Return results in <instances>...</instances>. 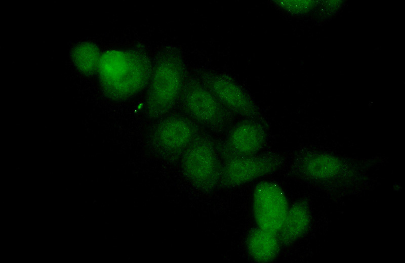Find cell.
I'll list each match as a JSON object with an SVG mask.
<instances>
[{"instance_id": "obj_1", "label": "cell", "mask_w": 405, "mask_h": 263, "mask_svg": "<svg viewBox=\"0 0 405 263\" xmlns=\"http://www.w3.org/2000/svg\"><path fill=\"white\" fill-rule=\"evenodd\" d=\"M152 64L149 55L141 47L105 52L98 67L103 91L115 101L132 98L148 85Z\"/></svg>"}, {"instance_id": "obj_2", "label": "cell", "mask_w": 405, "mask_h": 263, "mask_svg": "<svg viewBox=\"0 0 405 263\" xmlns=\"http://www.w3.org/2000/svg\"><path fill=\"white\" fill-rule=\"evenodd\" d=\"M187 76L181 50L173 45L165 46L156 54L148 84L145 111L148 117L166 116L178 102Z\"/></svg>"}, {"instance_id": "obj_3", "label": "cell", "mask_w": 405, "mask_h": 263, "mask_svg": "<svg viewBox=\"0 0 405 263\" xmlns=\"http://www.w3.org/2000/svg\"><path fill=\"white\" fill-rule=\"evenodd\" d=\"M178 102L186 116L213 133L228 130L234 121L235 115L195 75H187Z\"/></svg>"}, {"instance_id": "obj_4", "label": "cell", "mask_w": 405, "mask_h": 263, "mask_svg": "<svg viewBox=\"0 0 405 263\" xmlns=\"http://www.w3.org/2000/svg\"><path fill=\"white\" fill-rule=\"evenodd\" d=\"M184 156L185 174L195 186L211 191L219 185L221 160L216 142L210 135L201 132Z\"/></svg>"}, {"instance_id": "obj_5", "label": "cell", "mask_w": 405, "mask_h": 263, "mask_svg": "<svg viewBox=\"0 0 405 263\" xmlns=\"http://www.w3.org/2000/svg\"><path fill=\"white\" fill-rule=\"evenodd\" d=\"M284 161V157L275 152L222 159L219 185L227 188L242 186L274 173Z\"/></svg>"}, {"instance_id": "obj_6", "label": "cell", "mask_w": 405, "mask_h": 263, "mask_svg": "<svg viewBox=\"0 0 405 263\" xmlns=\"http://www.w3.org/2000/svg\"><path fill=\"white\" fill-rule=\"evenodd\" d=\"M195 75L235 115L267 122L252 98L230 76L204 69L198 70Z\"/></svg>"}, {"instance_id": "obj_7", "label": "cell", "mask_w": 405, "mask_h": 263, "mask_svg": "<svg viewBox=\"0 0 405 263\" xmlns=\"http://www.w3.org/2000/svg\"><path fill=\"white\" fill-rule=\"evenodd\" d=\"M159 119L147 140L154 149L167 155L185 152L201 133L199 125L187 116L172 115Z\"/></svg>"}, {"instance_id": "obj_8", "label": "cell", "mask_w": 405, "mask_h": 263, "mask_svg": "<svg viewBox=\"0 0 405 263\" xmlns=\"http://www.w3.org/2000/svg\"><path fill=\"white\" fill-rule=\"evenodd\" d=\"M268 137L267 122L244 118L229 128L225 138L216 143L217 148L221 160L251 155L260 152Z\"/></svg>"}, {"instance_id": "obj_9", "label": "cell", "mask_w": 405, "mask_h": 263, "mask_svg": "<svg viewBox=\"0 0 405 263\" xmlns=\"http://www.w3.org/2000/svg\"><path fill=\"white\" fill-rule=\"evenodd\" d=\"M289 208L286 195L276 183L263 181L255 187L253 210L258 227L277 234Z\"/></svg>"}, {"instance_id": "obj_10", "label": "cell", "mask_w": 405, "mask_h": 263, "mask_svg": "<svg viewBox=\"0 0 405 263\" xmlns=\"http://www.w3.org/2000/svg\"><path fill=\"white\" fill-rule=\"evenodd\" d=\"M281 243L277 233L257 227L250 233L247 241L249 254L257 262L272 261L277 256Z\"/></svg>"}, {"instance_id": "obj_11", "label": "cell", "mask_w": 405, "mask_h": 263, "mask_svg": "<svg viewBox=\"0 0 405 263\" xmlns=\"http://www.w3.org/2000/svg\"><path fill=\"white\" fill-rule=\"evenodd\" d=\"M309 222L306 205L301 202L289 208L281 228L277 233L281 244L289 245L301 237L306 232Z\"/></svg>"}, {"instance_id": "obj_12", "label": "cell", "mask_w": 405, "mask_h": 263, "mask_svg": "<svg viewBox=\"0 0 405 263\" xmlns=\"http://www.w3.org/2000/svg\"><path fill=\"white\" fill-rule=\"evenodd\" d=\"M101 56L98 48L89 42H82L77 45L72 53L74 64L85 73H92L98 69Z\"/></svg>"}]
</instances>
